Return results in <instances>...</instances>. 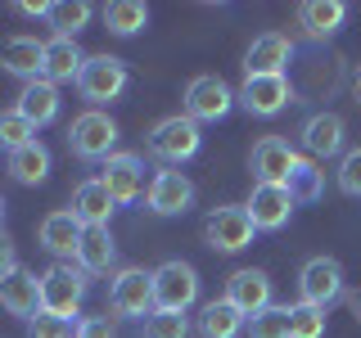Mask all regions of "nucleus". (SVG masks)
I'll use <instances>...</instances> for the list:
<instances>
[{"label": "nucleus", "instance_id": "7", "mask_svg": "<svg viewBox=\"0 0 361 338\" xmlns=\"http://www.w3.org/2000/svg\"><path fill=\"white\" fill-rule=\"evenodd\" d=\"M154 302L158 311H190L199 302V270L190 262H163L154 270Z\"/></svg>", "mask_w": 361, "mask_h": 338}, {"label": "nucleus", "instance_id": "39", "mask_svg": "<svg viewBox=\"0 0 361 338\" xmlns=\"http://www.w3.org/2000/svg\"><path fill=\"white\" fill-rule=\"evenodd\" d=\"M18 14H23V18H50V5H41V0H23Z\"/></svg>", "mask_w": 361, "mask_h": 338}, {"label": "nucleus", "instance_id": "29", "mask_svg": "<svg viewBox=\"0 0 361 338\" xmlns=\"http://www.w3.org/2000/svg\"><path fill=\"white\" fill-rule=\"evenodd\" d=\"M9 176L18 180V185H41L45 176H50V149L37 140V144H23L18 154H9Z\"/></svg>", "mask_w": 361, "mask_h": 338}, {"label": "nucleus", "instance_id": "14", "mask_svg": "<svg viewBox=\"0 0 361 338\" xmlns=\"http://www.w3.org/2000/svg\"><path fill=\"white\" fill-rule=\"evenodd\" d=\"M226 302H231L235 311H244L248 320H253L257 311H267L271 307V298H276V293H271V275L262 266H244V270H235L231 280H226V293H221Z\"/></svg>", "mask_w": 361, "mask_h": 338}, {"label": "nucleus", "instance_id": "41", "mask_svg": "<svg viewBox=\"0 0 361 338\" xmlns=\"http://www.w3.org/2000/svg\"><path fill=\"white\" fill-rule=\"evenodd\" d=\"M0 234H5V199H0Z\"/></svg>", "mask_w": 361, "mask_h": 338}, {"label": "nucleus", "instance_id": "18", "mask_svg": "<svg viewBox=\"0 0 361 338\" xmlns=\"http://www.w3.org/2000/svg\"><path fill=\"white\" fill-rule=\"evenodd\" d=\"M302 149H307L312 158H338L343 154V140H348V127H343V118L338 113H312L307 122H302Z\"/></svg>", "mask_w": 361, "mask_h": 338}, {"label": "nucleus", "instance_id": "8", "mask_svg": "<svg viewBox=\"0 0 361 338\" xmlns=\"http://www.w3.org/2000/svg\"><path fill=\"white\" fill-rule=\"evenodd\" d=\"M235 104H240L235 90L226 86L217 73H199L195 82L185 86V118H195V122H221V118H231Z\"/></svg>", "mask_w": 361, "mask_h": 338}, {"label": "nucleus", "instance_id": "19", "mask_svg": "<svg viewBox=\"0 0 361 338\" xmlns=\"http://www.w3.org/2000/svg\"><path fill=\"white\" fill-rule=\"evenodd\" d=\"M0 68H5L9 77H23V82H37L45 73V41L37 37H5L0 41Z\"/></svg>", "mask_w": 361, "mask_h": 338}, {"label": "nucleus", "instance_id": "32", "mask_svg": "<svg viewBox=\"0 0 361 338\" xmlns=\"http://www.w3.org/2000/svg\"><path fill=\"white\" fill-rule=\"evenodd\" d=\"M248 338H293L289 307H276V302H271L267 311H257L253 320H248Z\"/></svg>", "mask_w": 361, "mask_h": 338}, {"label": "nucleus", "instance_id": "35", "mask_svg": "<svg viewBox=\"0 0 361 338\" xmlns=\"http://www.w3.org/2000/svg\"><path fill=\"white\" fill-rule=\"evenodd\" d=\"M334 180H338V189H343L348 199H361V149H348L343 158H338Z\"/></svg>", "mask_w": 361, "mask_h": 338}, {"label": "nucleus", "instance_id": "33", "mask_svg": "<svg viewBox=\"0 0 361 338\" xmlns=\"http://www.w3.org/2000/svg\"><path fill=\"white\" fill-rule=\"evenodd\" d=\"M289 330H293V338H325V311L312 307V302H293Z\"/></svg>", "mask_w": 361, "mask_h": 338}, {"label": "nucleus", "instance_id": "28", "mask_svg": "<svg viewBox=\"0 0 361 338\" xmlns=\"http://www.w3.org/2000/svg\"><path fill=\"white\" fill-rule=\"evenodd\" d=\"M90 18H95V9H90L86 0H54V5H50V18H45V23L54 27V37L77 41V32H86Z\"/></svg>", "mask_w": 361, "mask_h": 338}, {"label": "nucleus", "instance_id": "17", "mask_svg": "<svg viewBox=\"0 0 361 338\" xmlns=\"http://www.w3.org/2000/svg\"><path fill=\"white\" fill-rule=\"evenodd\" d=\"M0 307L9 315H18V320H37L41 315V275L37 270H14L9 280H0Z\"/></svg>", "mask_w": 361, "mask_h": 338}, {"label": "nucleus", "instance_id": "24", "mask_svg": "<svg viewBox=\"0 0 361 338\" xmlns=\"http://www.w3.org/2000/svg\"><path fill=\"white\" fill-rule=\"evenodd\" d=\"M73 262L82 266L86 275H104V270H113V262H118V244H113V230H109V225H95V230L82 234Z\"/></svg>", "mask_w": 361, "mask_h": 338}, {"label": "nucleus", "instance_id": "38", "mask_svg": "<svg viewBox=\"0 0 361 338\" xmlns=\"http://www.w3.org/2000/svg\"><path fill=\"white\" fill-rule=\"evenodd\" d=\"M18 270V253H14V239L9 234H0V280H9Z\"/></svg>", "mask_w": 361, "mask_h": 338}, {"label": "nucleus", "instance_id": "21", "mask_svg": "<svg viewBox=\"0 0 361 338\" xmlns=\"http://www.w3.org/2000/svg\"><path fill=\"white\" fill-rule=\"evenodd\" d=\"M348 23V5L343 0H302L298 5V27H302V37L307 41H330L338 27Z\"/></svg>", "mask_w": 361, "mask_h": 338}, {"label": "nucleus", "instance_id": "4", "mask_svg": "<svg viewBox=\"0 0 361 338\" xmlns=\"http://www.w3.org/2000/svg\"><path fill=\"white\" fill-rule=\"evenodd\" d=\"M203 244L212 248V253H240V248L253 244L257 225L248 217L244 203H221V208H212L208 217H203Z\"/></svg>", "mask_w": 361, "mask_h": 338}, {"label": "nucleus", "instance_id": "9", "mask_svg": "<svg viewBox=\"0 0 361 338\" xmlns=\"http://www.w3.org/2000/svg\"><path fill=\"white\" fill-rule=\"evenodd\" d=\"M293 167H298V149L285 135H262L248 154V172H253L257 185H289Z\"/></svg>", "mask_w": 361, "mask_h": 338}, {"label": "nucleus", "instance_id": "26", "mask_svg": "<svg viewBox=\"0 0 361 338\" xmlns=\"http://www.w3.org/2000/svg\"><path fill=\"white\" fill-rule=\"evenodd\" d=\"M244 320H248V315L235 311L226 298H212V302H203V307H199L195 330H199L203 338H240V334H244Z\"/></svg>", "mask_w": 361, "mask_h": 338}, {"label": "nucleus", "instance_id": "31", "mask_svg": "<svg viewBox=\"0 0 361 338\" xmlns=\"http://www.w3.org/2000/svg\"><path fill=\"white\" fill-rule=\"evenodd\" d=\"M289 194L298 203H316L325 194V172H316V163L298 158V167H293V176H289Z\"/></svg>", "mask_w": 361, "mask_h": 338}, {"label": "nucleus", "instance_id": "37", "mask_svg": "<svg viewBox=\"0 0 361 338\" xmlns=\"http://www.w3.org/2000/svg\"><path fill=\"white\" fill-rule=\"evenodd\" d=\"M77 338H118L109 315H86V320H77Z\"/></svg>", "mask_w": 361, "mask_h": 338}, {"label": "nucleus", "instance_id": "22", "mask_svg": "<svg viewBox=\"0 0 361 338\" xmlns=\"http://www.w3.org/2000/svg\"><path fill=\"white\" fill-rule=\"evenodd\" d=\"M82 234H86V225L77 221L68 208L50 212V217L41 221V248H45V253H54L59 262H73V257H77V244H82Z\"/></svg>", "mask_w": 361, "mask_h": 338}, {"label": "nucleus", "instance_id": "12", "mask_svg": "<svg viewBox=\"0 0 361 338\" xmlns=\"http://www.w3.org/2000/svg\"><path fill=\"white\" fill-rule=\"evenodd\" d=\"M298 302H312V307H330V302L343 298V266L334 257H312L307 266L298 270Z\"/></svg>", "mask_w": 361, "mask_h": 338}, {"label": "nucleus", "instance_id": "30", "mask_svg": "<svg viewBox=\"0 0 361 338\" xmlns=\"http://www.w3.org/2000/svg\"><path fill=\"white\" fill-rule=\"evenodd\" d=\"M23 144H37V127H32L18 108H5V113H0V149L18 154Z\"/></svg>", "mask_w": 361, "mask_h": 338}, {"label": "nucleus", "instance_id": "40", "mask_svg": "<svg viewBox=\"0 0 361 338\" xmlns=\"http://www.w3.org/2000/svg\"><path fill=\"white\" fill-rule=\"evenodd\" d=\"M353 95H357V104H361V63H357V73H353Z\"/></svg>", "mask_w": 361, "mask_h": 338}, {"label": "nucleus", "instance_id": "42", "mask_svg": "<svg viewBox=\"0 0 361 338\" xmlns=\"http://www.w3.org/2000/svg\"><path fill=\"white\" fill-rule=\"evenodd\" d=\"M357 320H361V302H357Z\"/></svg>", "mask_w": 361, "mask_h": 338}, {"label": "nucleus", "instance_id": "1", "mask_svg": "<svg viewBox=\"0 0 361 338\" xmlns=\"http://www.w3.org/2000/svg\"><path fill=\"white\" fill-rule=\"evenodd\" d=\"M118 140H122V131L104 108L77 113L73 127H68V149L82 158V163H109V158L118 154Z\"/></svg>", "mask_w": 361, "mask_h": 338}, {"label": "nucleus", "instance_id": "13", "mask_svg": "<svg viewBox=\"0 0 361 338\" xmlns=\"http://www.w3.org/2000/svg\"><path fill=\"white\" fill-rule=\"evenodd\" d=\"M145 203H149L154 217H180V212H190V203H195V180L185 172H154L149 176V189H145Z\"/></svg>", "mask_w": 361, "mask_h": 338}, {"label": "nucleus", "instance_id": "15", "mask_svg": "<svg viewBox=\"0 0 361 338\" xmlns=\"http://www.w3.org/2000/svg\"><path fill=\"white\" fill-rule=\"evenodd\" d=\"M248 217H253L257 230H285L293 208H298V199L289 194V185H253V194H248Z\"/></svg>", "mask_w": 361, "mask_h": 338}, {"label": "nucleus", "instance_id": "16", "mask_svg": "<svg viewBox=\"0 0 361 338\" xmlns=\"http://www.w3.org/2000/svg\"><path fill=\"white\" fill-rule=\"evenodd\" d=\"M99 180L109 185V194L118 203H135L145 194V158L140 154H113L104 167H99Z\"/></svg>", "mask_w": 361, "mask_h": 338}, {"label": "nucleus", "instance_id": "23", "mask_svg": "<svg viewBox=\"0 0 361 338\" xmlns=\"http://www.w3.org/2000/svg\"><path fill=\"white\" fill-rule=\"evenodd\" d=\"M14 108H18L37 131H41V127H50V122L59 118V86L45 82V77H37V82H23L18 104H14Z\"/></svg>", "mask_w": 361, "mask_h": 338}, {"label": "nucleus", "instance_id": "34", "mask_svg": "<svg viewBox=\"0 0 361 338\" xmlns=\"http://www.w3.org/2000/svg\"><path fill=\"white\" fill-rule=\"evenodd\" d=\"M145 338H190L185 311H154L145 320Z\"/></svg>", "mask_w": 361, "mask_h": 338}, {"label": "nucleus", "instance_id": "27", "mask_svg": "<svg viewBox=\"0 0 361 338\" xmlns=\"http://www.w3.org/2000/svg\"><path fill=\"white\" fill-rule=\"evenodd\" d=\"M99 14H104V27L113 37H135L149 23V5H140V0H109Z\"/></svg>", "mask_w": 361, "mask_h": 338}, {"label": "nucleus", "instance_id": "6", "mask_svg": "<svg viewBox=\"0 0 361 338\" xmlns=\"http://www.w3.org/2000/svg\"><path fill=\"white\" fill-rule=\"evenodd\" d=\"M199 144H203L199 122L185 118V113H172V118L154 122V131H149V154L163 158V163H190L199 154Z\"/></svg>", "mask_w": 361, "mask_h": 338}, {"label": "nucleus", "instance_id": "5", "mask_svg": "<svg viewBox=\"0 0 361 338\" xmlns=\"http://www.w3.org/2000/svg\"><path fill=\"white\" fill-rule=\"evenodd\" d=\"M109 307L113 315H127V320H149L158 311L154 302V270L145 266H122L109 284Z\"/></svg>", "mask_w": 361, "mask_h": 338}, {"label": "nucleus", "instance_id": "11", "mask_svg": "<svg viewBox=\"0 0 361 338\" xmlns=\"http://www.w3.org/2000/svg\"><path fill=\"white\" fill-rule=\"evenodd\" d=\"M293 54H298V45L285 32H262L244 50V77H289Z\"/></svg>", "mask_w": 361, "mask_h": 338}, {"label": "nucleus", "instance_id": "36", "mask_svg": "<svg viewBox=\"0 0 361 338\" xmlns=\"http://www.w3.org/2000/svg\"><path fill=\"white\" fill-rule=\"evenodd\" d=\"M27 338H77V320H63V315H37L27 325Z\"/></svg>", "mask_w": 361, "mask_h": 338}, {"label": "nucleus", "instance_id": "2", "mask_svg": "<svg viewBox=\"0 0 361 338\" xmlns=\"http://www.w3.org/2000/svg\"><path fill=\"white\" fill-rule=\"evenodd\" d=\"M86 293H90V275H86L82 266H77V262H54L41 275V311L73 320V315L82 311Z\"/></svg>", "mask_w": 361, "mask_h": 338}, {"label": "nucleus", "instance_id": "10", "mask_svg": "<svg viewBox=\"0 0 361 338\" xmlns=\"http://www.w3.org/2000/svg\"><path fill=\"white\" fill-rule=\"evenodd\" d=\"M235 99H240L253 118H276V113H285L293 99H298V90H293L289 77H244V86L235 90Z\"/></svg>", "mask_w": 361, "mask_h": 338}, {"label": "nucleus", "instance_id": "3", "mask_svg": "<svg viewBox=\"0 0 361 338\" xmlns=\"http://www.w3.org/2000/svg\"><path fill=\"white\" fill-rule=\"evenodd\" d=\"M131 86V73L118 54H86L82 77H77V90L90 108H104L113 99H122V90Z\"/></svg>", "mask_w": 361, "mask_h": 338}, {"label": "nucleus", "instance_id": "25", "mask_svg": "<svg viewBox=\"0 0 361 338\" xmlns=\"http://www.w3.org/2000/svg\"><path fill=\"white\" fill-rule=\"evenodd\" d=\"M82 63H86V54H82V45L77 41H63V37H50L45 41V82H77L82 77Z\"/></svg>", "mask_w": 361, "mask_h": 338}, {"label": "nucleus", "instance_id": "20", "mask_svg": "<svg viewBox=\"0 0 361 338\" xmlns=\"http://www.w3.org/2000/svg\"><path fill=\"white\" fill-rule=\"evenodd\" d=\"M113 208H118V199L109 194V185L99 176H90V180H82V185L73 189V208H68V212H73L86 230H95V225H109Z\"/></svg>", "mask_w": 361, "mask_h": 338}]
</instances>
